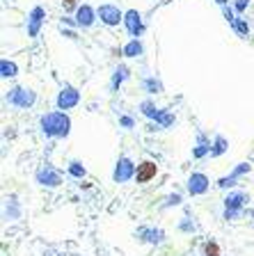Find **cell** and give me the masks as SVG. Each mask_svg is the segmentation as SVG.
Segmentation results:
<instances>
[{
  "instance_id": "cell-1",
  "label": "cell",
  "mask_w": 254,
  "mask_h": 256,
  "mask_svg": "<svg viewBox=\"0 0 254 256\" xmlns=\"http://www.w3.org/2000/svg\"><path fill=\"white\" fill-rule=\"evenodd\" d=\"M42 126H44V133H46V135H66V133H69V119H66L62 112L46 114L42 119Z\"/></svg>"
},
{
  "instance_id": "cell-2",
  "label": "cell",
  "mask_w": 254,
  "mask_h": 256,
  "mask_svg": "<svg viewBox=\"0 0 254 256\" xmlns=\"http://www.w3.org/2000/svg\"><path fill=\"white\" fill-rule=\"evenodd\" d=\"M156 172H158V167H156V162L144 160L142 165H137L135 181H137V183H147V181H151V179L156 176Z\"/></svg>"
},
{
  "instance_id": "cell-3",
  "label": "cell",
  "mask_w": 254,
  "mask_h": 256,
  "mask_svg": "<svg viewBox=\"0 0 254 256\" xmlns=\"http://www.w3.org/2000/svg\"><path fill=\"white\" fill-rule=\"evenodd\" d=\"M99 16L103 18V23H108V25H117L119 21H122V12H119L117 7H113V5H101L99 7Z\"/></svg>"
},
{
  "instance_id": "cell-4",
  "label": "cell",
  "mask_w": 254,
  "mask_h": 256,
  "mask_svg": "<svg viewBox=\"0 0 254 256\" xmlns=\"http://www.w3.org/2000/svg\"><path fill=\"white\" fill-rule=\"evenodd\" d=\"M130 176H133V165H130L128 158H122V160L117 162V169H115V181H117V183H124Z\"/></svg>"
},
{
  "instance_id": "cell-5",
  "label": "cell",
  "mask_w": 254,
  "mask_h": 256,
  "mask_svg": "<svg viewBox=\"0 0 254 256\" xmlns=\"http://www.w3.org/2000/svg\"><path fill=\"white\" fill-rule=\"evenodd\" d=\"M126 28H128V32L133 37H137V35H142V30H144V25H142V21H140V14L135 12V9H130L128 14H126Z\"/></svg>"
},
{
  "instance_id": "cell-6",
  "label": "cell",
  "mask_w": 254,
  "mask_h": 256,
  "mask_svg": "<svg viewBox=\"0 0 254 256\" xmlns=\"http://www.w3.org/2000/svg\"><path fill=\"white\" fill-rule=\"evenodd\" d=\"M78 103V92L71 90V87H66V90H62V94L58 96V107L60 110H66V107H73Z\"/></svg>"
},
{
  "instance_id": "cell-7",
  "label": "cell",
  "mask_w": 254,
  "mask_h": 256,
  "mask_svg": "<svg viewBox=\"0 0 254 256\" xmlns=\"http://www.w3.org/2000/svg\"><path fill=\"white\" fill-rule=\"evenodd\" d=\"M208 188V181L204 174H192L188 181V190L192 192V195H201V192H206Z\"/></svg>"
},
{
  "instance_id": "cell-8",
  "label": "cell",
  "mask_w": 254,
  "mask_h": 256,
  "mask_svg": "<svg viewBox=\"0 0 254 256\" xmlns=\"http://www.w3.org/2000/svg\"><path fill=\"white\" fill-rule=\"evenodd\" d=\"M9 101L21 105V107H25V105H30V103L35 101V94H30V92H25V90H14L12 94H9Z\"/></svg>"
},
{
  "instance_id": "cell-9",
  "label": "cell",
  "mask_w": 254,
  "mask_h": 256,
  "mask_svg": "<svg viewBox=\"0 0 254 256\" xmlns=\"http://www.w3.org/2000/svg\"><path fill=\"white\" fill-rule=\"evenodd\" d=\"M92 23H94V14H92V9H89L87 5L80 7V9H78V25H85V28H87V25H92Z\"/></svg>"
},
{
  "instance_id": "cell-10",
  "label": "cell",
  "mask_w": 254,
  "mask_h": 256,
  "mask_svg": "<svg viewBox=\"0 0 254 256\" xmlns=\"http://www.w3.org/2000/svg\"><path fill=\"white\" fill-rule=\"evenodd\" d=\"M42 16H44V12L39 9V7H37L35 12H32V21H30V28H28V32H30L32 37L39 32V23H42Z\"/></svg>"
},
{
  "instance_id": "cell-11",
  "label": "cell",
  "mask_w": 254,
  "mask_h": 256,
  "mask_svg": "<svg viewBox=\"0 0 254 256\" xmlns=\"http://www.w3.org/2000/svg\"><path fill=\"white\" fill-rule=\"evenodd\" d=\"M140 53H142V44L137 42V39H133V42L124 48V55H128V57H135V55H140Z\"/></svg>"
},
{
  "instance_id": "cell-12",
  "label": "cell",
  "mask_w": 254,
  "mask_h": 256,
  "mask_svg": "<svg viewBox=\"0 0 254 256\" xmlns=\"http://www.w3.org/2000/svg\"><path fill=\"white\" fill-rule=\"evenodd\" d=\"M0 69H2V76L9 78V76H16V64H12V62L2 60V64H0Z\"/></svg>"
},
{
  "instance_id": "cell-13",
  "label": "cell",
  "mask_w": 254,
  "mask_h": 256,
  "mask_svg": "<svg viewBox=\"0 0 254 256\" xmlns=\"http://www.w3.org/2000/svg\"><path fill=\"white\" fill-rule=\"evenodd\" d=\"M243 199H245L243 195H231L229 199H227V208H229V206H231V208H238V206L243 204Z\"/></svg>"
},
{
  "instance_id": "cell-14",
  "label": "cell",
  "mask_w": 254,
  "mask_h": 256,
  "mask_svg": "<svg viewBox=\"0 0 254 256\" xmlns=\"http://www.w3.org/2000/svg\"><path fill=\"white\" fill-rule=\"evenodd\" d=\"M204 254H206V256H220V247L215 243H206V247H204Z\"/></svg>"
},
{
  "instance_id": "cell-15",
  "label": "cell",
  "mask_w": 254,
  "mask_h": 256,
  "mask_svg": "<svg viewBox=\"0 0 254 256\" xmlns=\"http://www.w3.org/2000/svg\"><path fill=\"white\" fill-rule=\"evenodd\" d=\"M215 144H218V147L213 149V154H215V155L222 154V151H225V140H222V137H218V140H215Z\"/></svg>"
},
{
  "instance_id": "cell-16",
  "label": "cell",
  "mask_w": 254,
  "mask_h": 256,
  "mask_svg": "<svg viewBox=\"0 0 254 256\" xmlns=\"http://www.w3.org/2000/svg\"><path fill=\"white\" fill-rule=\"evenodd\" d=\"M71 174H76V176H83L85 169H80V167H78V162H73V167H71Z\"/></svg>"
},
{
  "instance_id": "cell-17",
  "label": "cell",
  "mask_w": 254,
  "mask_h": 256,
  "mask_svg": "<svg viewBox=\"0 0 254 256\" xmlns=\"http://www.w3.org/2000/svg\"><path fill=\"white\" fill-rule=\"evenodd\" d=\"M245 5H248V0H236V9H238V12H243Z\"/></svg>"
},
{
  "instance_id": "cell-18",
  "label": "cell",
  "mask_w": 254,
  "mask_h": 256,
  "mask_svg": "<svg viewBox=\"0 0 254 256\" xmlns=\"http://www.w3.org/2000/svg\"><path fill=\"white\" fill-rule=\"evenodd\" d=\"M236 28H238V30H241V32H248V25L243 23V21H238V23H236Z\"/></svg>"
},
{
  "instance_id": "cell-19",
  "label": "cell",
  "mask_w": 254,
  "mask_h": 256,
  "mask_svg": "<svg viewBox=\"0 0 254 256\" xmlns=\"http://www.w3.org/2000/svg\"><path fill=\"white\" fill-rule=\"evenodd\" d=\"M62 2H64L66 7H73V2H76V0H62Z\"/></svg>"
},
{
  "instance_id": "cell-20",
  "label": "cell",
  "mask_w": 254,
  "mask_h": 256,
  "mask_svg": "<svg viewBox=\"0 0 254 256\" xmlns=\"http://www.w3.org/2000/svg\"><path fill=\"white\" fill-rule=\"evenodd\" d=\"M218 2H220V5H225V2H227V0H218Z\"/></svg>"
}]
</instances>
